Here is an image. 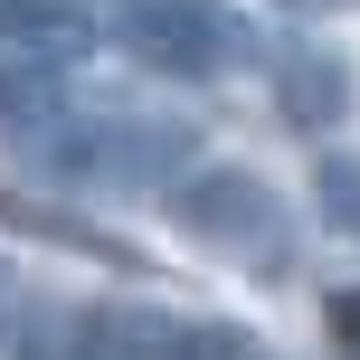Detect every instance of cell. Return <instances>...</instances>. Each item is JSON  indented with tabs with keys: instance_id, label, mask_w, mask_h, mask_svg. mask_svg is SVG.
<instances>
[{
	"instance_id": "obj_1",
	"label": "cell",
	"mask_w": 360,
	"mask_h": 360,
	"mask_svg": "<svg viewBox=\"0 0 360 360\" xmlns=\"http://www.w3.org/2000/svg\"><path fill=\"white\" fill-rule=\"evenodd\" d=\"M171 218L190 228V247H209L218 266H237V275H266L275 285V275L294 266V209L256 171H237V162L180 171L171 180Z\"/></svg>"
},
{
	"instance_id": "obj_6",
	"label": "cell",
	"mask_w": 360,
	"mask_h": 360,
	"mask_svg": "<svg viewBox=\"0 0 360 360\" xmlns=\"http://www.w3.org/2000/svg\"><path fill=\"white\" fill-rule=\"evenodd\" d=\"M313 209H323L332 237L360 247V152H323V162H313Z\"/></svg>"
},
{
	"instance_id": "obj_7",
	"label": "cell",
	"mask_w": 360,
	"mask_h": 360,
	"mask_svg": "<svg viewBox=\"0 0 360 360\" xmlns=\"http://www.w3.org/2000/svg\"><path fill=\"white\" fill-rule=\"evenodd\" d=\"M171 360H266V342H256V332H237V323H180Z\"/></svg>"
},
{
	"instance_id": "obj_3",
	"label": "cell",
	"mask_w": 360,
	"mask_h": 360,
	"mask_svg": "<svg viewBox=\"0 0 360 360\" xmlns=\"http://www.w3.org/2000/svg\"><path fill=\"white\" fill-rule=\"evenodd\" d=\"M29 143L48 171L95 180V190H162L190 162V124H152V114H57Z\"/></svg>"
},
{
	"instance_id": "obj_9",
	"label": "cell",
	"mask_w": 360,
	"mask_h": 360,
	"mask_svg": "<svg viewBox=\"0 0 360 360\" xmlns=\"http://www.w3.org/2000/svg\"><path fill=\"white\" fill-rule=\"evenodd\" d=\"M275 10H294V19H351L360 0H275Z\"/></svg>"
},
{
	"instance_id": "obj_4",
	"label": "cell",
	"mask_w": 360,
	"mask_h": 360,
	"mask_svg": "<svg viewBox=\"0 0 360 360\" xmlns=\"http://www.w3.org/2000/svg\"><path fill=\"white\" fill-rule=\"evenodd\" d=\"M124 48L152 76H190L199 86V76H228L256 38L228 0H124Z\"/></svg>"
},
{
	"instance_id": "obj_8",
	"label": "cell",
	"mask_w": 360,
	"mask_h": 360,
	"mask_svg": "<svg viewBox=\"0 0 360 360\" xmlns=\"http://www.w3.org/2000/svg\"><path fill=\"white\" fill-rule=\"evenodd\" d=\"M332 351L360 360V285H351V294H332Z\"/></svg>"
},
{
	"instance_id": "obj_2",
	"label": "cell",
	"mask_w": 360,
	"mask_h": 360,
	"mask_svg": "<svg viewBox=\"0 0 360 360\" xmlns=\"http://www.w3.org/2000/svg\"><path fill=\"white\" fill-rule=\"evenodd\" d=\"M86 48H95V19L76 0H0V124L19 133L57 124Z\"/></svg>"
},
{
	"instance_id": "obj_5",
	"label": "cell",
	"mask_w": 360,
	"mask_h": 360,
	"mask_svg": "<svg viewBox=\"0 0 360 360\" xmlns=\"http://www.w3.org/2000/svg\"><path fill=\"white\" fill-rule=\"evenodd\" d=\"M275 105H285L294 133H332L351 114V57L342 48H313V38L275 48Z\"/></svg>"
}]
</instances>
